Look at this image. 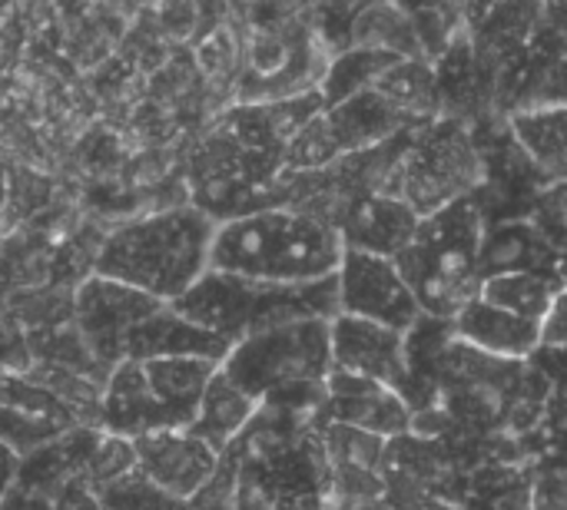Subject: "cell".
I'll return each instance as SVG.
<instances>
[{
    "label": "cell",
    "mask_w": 567,
    "mask_h": 510,
    "mask_svg": "<svg viewBox=\"0 0 567 510\" xmlns=\"http://www.w3.org/2000/svg\"><path fill=\"white\" fill-rule=\"evenodd\" d=\"M532 63L518 70V80L512 86V100L505 106V116L522 113V110H555L567 106V43L558 46H542L535 43Z\"/></svg>",
    "instance_id": "obj_17"
},
{
    "label": "cell",
    "mask_w": 567,
    "mask_h": 510,
    "mask_svg": "<svg viewBox=\"0 0 567 510\" xmlns=\"http://www.w3.org/2000/svg\"><path fill=\"white\" fill-rule=\"evenodd\" d=\"M565 285L567 279L555 275V272H498L482 282V299L545 325V319Z\"/></svg>",
    "instance_id": "obj_19"
},
{
    "label": "cell",
    "mask_w": 567,
    "mask_h": 510,
    "mask_svg": "<svg viewBox=\"0 0 567 510\" xmlns=\"http://www.w3.org/2000/svg\"><path fill=\"white\" fill-rule=\"evenodd\" d=\"M166 302L133 289L126 282H116L110 275L93 272L76 285L73 295V325L93 348V355L116 368L126 362V342L136 325H143L150 315H156Z\"/></svg>",
    "instance_id": "obj_7"
},
{
    "label": "cell",
    "mask_w": 567,
    "mask_h": 510,
    "mask_svg": "<svg viewBox=\"0 0 567 510\" xmlns=\"http://www.w3.org/2000/svg\"><path fill=\"white\" fill-rule=\"evenodd\" d=\"M332 358L336 368L382 382L395 392L409 385V332L392 325L346 315L332 319Z\"/></svg>",
    "instance_id": "obj_10"
},
{
    "label": "cell",
    "mask_w": 567,
    "mask_h": 510,
    "mask_svg": "<svg viewBox=\"0 0 567 510\" xmlns=\"http://www.w3.org/2000/svg\"><path fill=\"white\" fill-rule=\"evenodd\" d=\"M452 322H455L458 339H465L468 345H475L488 355H498V358L528 362L545 345L538 322L492 305L488 299H482V292Z\"/></svg>",
    "instance_id": "obj_14"
},
{
    "label": "cell",
    "mask_w": 567,
    "mask_h": 510,
    "mask_svg": "<svg viewBox=\"0 0 567 510\" xmlns=\"http://www.w3.org/2000/svg\"><path fill=\"white\" fill-rule=\"evenodd\" d=\"M53 508L56 510H103V501H100V495L90 488V485H73V488H66L56 501H53Z\"/></svg>",
    "instance_id": "obj_26"
},
{
    "label": "cell",
    "mask_w": 567,
    "mask_h": 510,
    "mask_svg": "<svg viewBox=\"0 0 567 510\" xmlns=\"http://www.w3.org/2000/svg\"><path fill=\"white\" fill-rule=\"evenodd\" d=\"M0 418H3V448L23 458L83 425L80 415L63 398H56L50 388L23 375H3V415Z\"/></svg>",
    "instance_id": "obj_11"
},
{
    "label": "cell",
    "mask_w": 567,
    "mask_h": 510,
    "mask_svg": "<svg viewBox=\"0 0 567 510\" xmlns=\"http://www.w3.org/2000/svg\"><path fill=\"white\" fill-rule=\"evenodd\" d=\"M96 495L103 501V510H193L189 501H179V498L166 495L163 488H156L140 468L123 475L120 481L106 485Z\"/></svg>",
    "instance_id": "obj_21"
},
{
    "label": "cell",
    "mask_w": 567,
    "mask_h": 510,
    "mask_svg": "<svg viewBox=\"0 0 567 510\" xmlns=\"http://www.w3.org/2000/svg\"><path fill=\"white\" fill-rule=\"evenodd\" d=\"M186 319L206 325L233 348L252 335H262L279 325L306 322V319H336L339 305V275L322 282H262L233 272L209 269L179 302H173Z\"/></svg>",
    "instance_id": "obj_3"
},
{
    "label": "cell",
    "mask_w": 567,
    "mask_h": 510,
    "mask_svg": "<svg viewBox=\"0 0 567 510\" xmlns=\"http://www.w3.org/2000/svg\"><path fill=\"white\" fill-rule=\"evenodd\" d=\"M336 275H339V305L346 315L372 319L399 332H412L425 319L419 295L412 292L402 266L392 256L346 249Z\"/></svg>",
    "instance_id": "obj_8"
},
{
    "label": "cell",
    "mask_w": 567,
    "mask_h": 510,
    "mask_svg": "<svg viewBox=\"0 0 567 510\" xmlns=\"http://www.w3.org/2000/svg\"><path fill=\"white\" fill-rule=\"evenodd\" d=\"M136 471V445L130 438H120V435H103L93 461H90V471H86V485L93 491H103L106 485L120 481L123 475Z\"/></svg>",
    "instance_id": "obj_22"
},
{
    "label": "cell",
    "mask_w": 567,
    "mask_h": 510,
    "mask_svg": "<svg viewBox=\"0 0 567 510\" xmlns=\"http://www.w3.org/2000/svg\"><path fill=\"white\" fill-rule=\"evenodd\" d=\"M538 212H542L548 222H555V226L567 236V183H561V186H548V189L538 196Z\"/></svg>",
    "instance_id": "obj_25"
},
{
    "label": "cell",
    "mask_w": 567,
    "mask_h": 510,
    "mask_svg": "<svg viewBox=\"0 0 567 510\" xmlns=\"http://www.w3.org/2000/svg\"><path fill=\"white\" fill-rule=\"evenodd\" d=\"M233 345L209 332L206 325L186 319L173 302H166L156 315L133 329L126 342V362H150V358H213L226 362Z\"/></svg>",
    "instance_id": "obj_13"
},
{
    "label": "cell",
    "mask_w": 567,
    "mask_h": 510,
    "mask_svg": "<svg viewBox=\"0 0 567 510\" xmlns=\"http://www.w3.org/2000/svg\"><path fill=\"white\" fill-rule=\"evenodd\" d=\"M518 149L528 156L545 189L567 183V106L522 110L505 116Z\"/></svg>",
    "instance_id": "obj_15"
},
{
    "label": "cell",
    "mask_w": 567,
    "mask_h": 510,
    "mask_svg": "<svg viewBox=\"0 0 567 510\" xmlns=\"http://www.w3.org/2000/svg\"><path fill=\"white\" fill-rule=\"evenodd\" d=\"M532 508L567 510V468H535L532 471Z\"/></svg>",
    "instance_id": "obj_23"
},
{
    "label": "cell",
    "mask_w": 567,
    "mask_h": 510,
    "mask_svg": "<svg viewBox=\"0 0 567 510\" xmlns=\"http://www.w3.org/2000/svg\"><path fill=\"white\" fill-rule=\"evenodd\" d=\"M322 441L329 451L332 468H359V471H382L389 461V438H379L372 431L326 421Z\"/></svg>",
    "instance_id": "obj_20"
},
{
    "label": "cell",
    "mask_w": 567,
    "mask_h": 510,
    "mask_svg": "<svg viewBox=\"0 0 567 510\" xmlns=\"http://www.w3.org/2000/svg\"><path fill=\"white\" fill-rule=\"evenodd\" d=\"M542 339L551 348H567V285L561 289V295L555 299V305H551V312H548V319L542 325Z\"/></svg>",
    "instance_id": "obj_24"
},
{
    "label": "cell",
    "mask_w": 567,
    "mask_h": 510,
    "mask_svg": "<svg viewBox=\"0 0 567 510\" xmlns=\"http://www.w3.org/2000/svg\"><path fill=\"white\" fill-rule=\"evenodd\" d=\"M485 176V156L472 133L458 119H429L415 126L409 143L402 199L419 216H432L455 199L478 196Z\"/></svg>",
    "instance_id": "obj_6"
},
{
    "label": "cell",
    "mask_w": 567,
    "mask_h": 510,
    "mask_svg": "<svg viewBox=\"0 0 567 510\" xmlns=\"http://www.w3.org/2000/svg\"><path fill=\"white\" fill-rule=\"evenodd\" d=\"M342 256L339 229L296 206H262L223 219L213 242V269L286 285L336 275Z\"/></svg>",
    "instance_id": "obj_2"
},
{
    "label": "cell",
    "mask_w": 567,
    "mask_h": 510,
    "mask_svg": "<svg viewBox=\"0 0 567 510\" xmlns=\"http://www.w3.org/2000/svg\"><path fill=\"white\" fill-rule=\"evenodd\" d=\"M422 510H468V508H462V504H445V501H439V498H432L429 504Z\"/></svg>",
    "instance_id": "obj_27"
},
{
    "label": "cell",
    "mask_w": 567,
    "mask_h": 510,
    "mask_svg": "<svg viewBox=\"0 0 567 510\" xmlns=\"http://www.w3.org/2000/svg\"><path fill=\"white\" fill-rule=\"evenodd\" d=\"M402 60H412V56H399V53H389V50H375V46H346L339 50L336 56H329V66H326V76L319 83V93H322V103L326 106H339L365 90H375L379 80Z\"/></svg>",
    "instance_id": "obj_18"
},
{
    "label": "cell",
    "mask_w": 567,
    "mask_h": 510,
    "mask_svg": "<svg viewBox=\"0 0 567 510\" xmlns=\"http://www.w3.org/2000/svg\"><path fill=\"white\" fill-rule=\"evenodd\" d=\"M259 408H262V402L256 395H249L246 388H239L219 368L206 388V398H203L199 415H196L189 431H196L203 441H209L219 455H226L246 435V428L256 421Z\"/></svg>",
    "instance_id": "obj_16"
},
{
    "label": "cell",
    "mask_w": 567,
    "mask_h": 510,
    "mask_svg": "<svg viewBox=\"0 0 567 510\" xmlns=\"http://www.w3.org/2000/svg\"><path fill=\"white\" fill-rule=\"evenodd\" d=\"M216 232L219 219L196 202L159 206L106 232L96 272L163 302H179L213 269Z\"/></svg>",
    "instance_id": "obj_1"
},
{
    "label": "cell",
    "mask_w": 567,
    "mask_h": 510,
    "mask_svg": "<svg viewBox=\"0 0 567 510\" xmlns=\"http://www.w3.org/2000/svg\"><path fill=\"white\" fill-rule=\"evenodd\" d=\"M326 388H329L326 421L352 425V428L372 431L389 441L412 431L415 412L402 392H395L382 382L342 372V368H332V375L326 378Z\"/></svg>",
    "instance_id": "obj_12"
},
{
    "label": "cell",
    "mask_w": 567,
    "mask_h": 510,
    "mask_svg": "<svg viewBox=\"0 0 567 510\" xmlns=\"http://www.w3.org/2000/svg\"><path fill=\"white\" fill-rule=\"evenodd\" d=\"M332 368L336 358L329 319H306L252 335L239 342L223 362V372L259 402L289 388L326 385Z\"/></svg>",
    "instance_id": "obj_5"
},
{
    "label": "cell",
    "mask_w": 567,
    "mask_h": 510,
    "mask_svg": "<svg viewBox=\"0 0 567 510\" xmlns=\"http://www.w3.org/2000/svg\"><path fill=\"white\" fill-rule=\"evenodd\" d=\"M133 445H136V468L156 488H163L179 501H193L223 465V455L189 428L153 431L136 438Z\"/></svg>",
    "instance_id": "obj_9"
},
{
    "label": "cell",
    "mask_w": 567,
    "mask_h": 510,
    "mask_svg": "<svg viewBox=\"0 0 567 510\" xmlns=\"http://www.w3.org/2000/svg\"><path fill=\"white\" fill-rule=\"evenodd\" d=\"M488 212L478 196L449 202L445 209L422 216L415 242L395 256L425 315L455 319L482 292V249L488 236Z\"/></svg>",
    "instance_id": "obj_4"
}]
</instances>
